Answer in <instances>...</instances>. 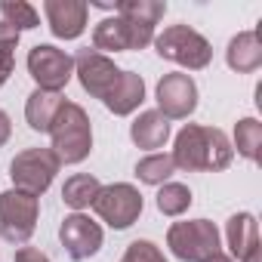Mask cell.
<instances>
[{"mask_svg":"<svg viewBox=\"0 0 262 262\" xmlns=\"http://www.w3.org/2000/svg\"><path fill=\"white\" fill-rule=\"evenodd\" d=\"M173 164L185 173H219L234 161V148L219 126L185 123L173 142Z\"/></svg>","mask_w":262,"mask_h":262,"instance_id":"1","label":"cell"},{"mask_svg":"<svg viewBox=\"0 0 262 262\" xmlns=\"http://www.w3.org/2000/svg\"><path fill=\"white\" fill-rule=\"evenodd\" d=\"M50 139H53V155L59 164H80L93 151V123L90 114L77 102H62L53 123H50Z\"/></svg>","mask_w":262,"mask_h":262,"instance_id":"2","label":"cell"},{"mask_svg":"<svg viewBox=\"0 0 262 262\" xmlns=\"http://www.w3.org/2000/svg\"><path fill=\"white\" fill-rule=\"evenodd\" d=\"M151 43H155V50H158L161 59L176 62V65H182L188 71H204L213 62L210 40L201 31L188 28V25H170V28H164L161 34H155Z\"/></svg>","mask_w":262,"mask_h":262,"instance_id":"3","label":"cell"},{"mask_svg":"<svg viewBox=\"0 0 262 262\" xmlns=\"http://www.w3.org/2000/svg\"><path fill=\"white\" fill-rule=\"evenodd\" d=\"M167 247L182 262H207L216 253H222V237H219V228L210 219H188V222H173L170 225Z\"/></svg>","mask_w":262,"mask_h":262,"instance_id":"4","label":"cell"},{"mask_svg":"<svg viewBox=\"0 0 262 262\" xmlns=\"http://www.w3.org/2000/svg\"><path fill=\"white\" fill-rule=\"evenodd\" d=\"M59 167H62V164H59V158L53 155V148H25V151H19V155L13 158V164H10L13 188L25 191V194H31V198H40V194L53 185Z\"/></svg>","mask_w":262,"mask_h":262,"instance_id":"5","label":"cell"},{"mask_svg":"<svg viewBox=\"0 0 262 262\" xmlns=\"http://www.w3.org/2000/svg\"><path fill=\"white\" fill-rule=\"evenodd\" d=\"M142 207H145V198L139 194L136 185H129V182L102 185L96 201H93V210L99 213V219L108 228H114V231H123V228L133 225L142 216Z\"/></svg>","mask_w":262,"mask_h":262,"instance_id":"6","label":"cell"},{"mask_svg":"<svg viewBox=\"0 0 262 262\" xmlns=\"http://www.w3.org/2000/svg\"><path fill=\"white\" fill-rule=\"evenodd\" d=\"M37 213H40V201L10 188L0 194V237L7 244H28V237L37 228Z\"/></svg>","mask_w":262,"mask_h":262,"instance_id":"7","label":"cell"},{"mask_svg":"<svg viewBox=\"0 0 262 262\" xmlns=\"http://www.w3.org/2000/svg\"><path fill=\"white\" fill-rule=\"evenodd\" d=\"M28 74L34 77L37 90L62 93L68 80L74 77V56H68L65 50L53 43H37L28 53Z\"/></svg>","mask_w":262,"mask_h":262,"instance_id":"8","label":"cell"},{"mask_svg":"<svg viewBox=\"0 0 262 262\" xmlns=\"http://www.w3.org/2000/svg\"><path fill=\"white\" fill-rule=\"evenodd\" d=\"M155 40V28L126 22L120 16H108L93 28V50L96 53H129V50H145Z\"/></svg>","mask_w":262,"mask_h":262,"instance_id":"9","label":"cell"},{"mask_svg":"<svg viewBox=\"0 0 262 262\" xmlns=\"http://www.w3.org/2000/svg\"><path fill=\"white\" fill-rule=\"evenodd\" d=\"M155 99H158V111L167 120H185L198 108V83L191 74H182V71L164 74L158 80Z\"/></svg>","mask_w":262,"mask_h":262,"instance_id":"10","label":"cell"},{"mask_svg":"<svg viewBox=\"0 0 262 262\" xmlns=\"http://www.w3.org/2000/svg\"><path fill=\"white\" fill-rule=\"evenodd\" d=\"M123 68L114 65V59L96 53V50H80L74 56V74L83 86V93H90L93 99H105L111 93V86L117 83Z\"/></svg>","mask_w":262,"mask_h":262,"instance_id":"11","label":"cell"},{"mask_svg":"<svg viewBox=\"0 0 262 262\" xmlns=\"http://www.w3.org/2000/svg\"><path fill=\"white\" fill-rule=\"evenodd\" d=\"M59 241H62L65 253L71 259L83 262V259H90L102 250V228L86 213H71L59 225Z\"/></svg>","mask_w":262,"mask_h":262,"instance_id":"12","label":"cell"},{"mask_svg":"<svg viewBox=\"0 0 262 262\" xmlns=\"http://www.w3.org/2000/svg\"><path fill=\"white\" fill-rule=\"evenodd\" d=\"M43 13H47V25H50L53 37H59V40H77L86 31L90 7L83 0H47Z\"/></svg>","mask_w":262,"mask_h":262,"instance_id":"13","label":"cell"},{"mask_svg":"<svg viewBox=\"0 0 262 262\" xmlns=\"http://www.w3.org/2000/svg\"><path fill=\"white\" fill-rule=\"evenodd\" d=\"M225 241H228L231 259H237V262H244V259L262 253L256 216H253V213H234V216L225 222Z\"/></svg>","mask_w":262,"mask_h":262,"instance_id":"14","label":"cell"},{"mask_svg":"<svg viewBox=\"0 0 262 262\" xmlns=\"http://www.w3.org/2000/svg\"><path fill=\"white\" fill-rule=\"evenodd\" d=\"M142 102H145V80H142V74H136V71H120L117 83H114L111 93L102 99V105H105L111 114H117V117L133 114Z\"/></svg>","mask_w":262,"mask_h":262,"instance_id":"15","label":"cell"},{"mask_svg":"<svg viewBox=\"0 0 262 262\" xmlns=\"http://www.w3.org/2000/svg\"><path fill=\"white\" fill-rule=\"evenodd\" d=\"M129 139H133L136 148H145V151H158L167 145L170 139V120L151 108V111H142L133 123H129Z\"/></svg>","mask_w":262,"mask_h":262,"instance_id":"16","label":"cell"},{"mask_svg":"<svg viewBox=\"0 0 262 262\" xmlns=\"http://www.w3.org/2000/svg\"><path fill=\"white\" fill-rule=\"evenodd\" d=\"M225 62L231 71L237 74H253L259 71L262 65V43H259V34L256 31H241L228 40V50H225Z\"/></svg>","mask_w":262,"mask_h":262,"instance_id":"17","label":"cell"},{"mask_svg":"<svg viewBox=\"0 0 262 262\" xmlns=\"http://www.w3.org/2000/svg\"><path fill=\"white\" fill-rule=\"evenodd\" d=\"M62 102L65 99L59 93L34 90L28 96V102H25V120H28V126L34 129V133H50V123H53V117H56V111H59Z\"/></svg>","mask_w":262,"mask_h":262,"instance_id":"18","label":"cell"},{"mask_svg":"<svg viewBox=\"0 0 262 262\" xmlns=\"http://www.w3.org/2000/svg\"><path fill=\"white\" fill-rule=\"evenodd\" d=\"M167 13L164 0H117L114 4V16L126 19V22H136L145 28H155Z\"/></svg>","mask_w":262,"mask_h":262,"instance_id":"19","label":"cell"},{"mask_svg":"<svg viewBox=\"0 0 262 262\" xmlns=\"http://www.w3.org/2000/svg\"><path fill=\"white\" fill-rule=\"evenodd\" d=\"M99 188H102V182H99L96 176H90V173H74V176L65 179V185H62V201H65L74 213H83L86 207H93Z\"/></svg>","mask_w":262,"mask_h":262,"instance_id":"20","label":"cell"},{"mask_svg":"<svg viewBox=\"0 0 262 262\" xmlns=\"http://www.w3.org/2000/svg\"><path fill=\"white\" fill-rule=\"evenodd\" d=\"M231 148H237V155L241 158H247V161H259V148H262V123L256 120V117H241L237 123H234V145Z\"/></svg>","mask_w":262,"mask_h":262,"instance_id":"21","label":"cell"},{"mask_svg":"<svg viewBox=\"0 0 262 262\" xmlns=\"http://www.w3.org/2000/svg\"><path fill=\"white\" fill-rule=\"evenodd\" d=\"M173 173H176V164H173V158L164 155V151H151V155H145V158L136 164V176H139V182H145V185H164V182H170Z\"/></svg>","mask_w":262,"mask_h":262,"instance_id":"22","label":"cell"},{"mask_svg":"<svg viewBox=\"0 0 262 262\" xmlns=\"http://www.w3.org/2000/svg\"><path fill=\"white\" fill-rule=\"evenodd\" d=\"M191 204H194V194L182 182H164L158 191V210L164 216H182V213H188Z\"/></svg>","mask_w":262,"mask_h":262,"instance_id":"23","label":"cell"},{"mask_svg":"<svg viewBox=\"0 0 262 262\" xmlns=\"http://www.w3.org/2000/svg\"><path fill=\"white\" fill-rule=\"evenodd\" d=\"M0 16H4V22L10 28H16L19 34L40 25V13L31 4H25V0H4V4H0Z\"/></svg>","mask_w":262,"mask_h":262,"instance_id":"24","label":"cell"},{"mask_svg":"<svg viewBox=\"0 0 262 262\" xmlns=\"http://www.w3.org/2000/svg\"><path fill=\"white\" fill-rule=\"evenodd\" d=\"M120 262H170L167 256H164V250L155 244V241H133L126 250H123V256H120Z\"/></svg>","mask_w":262,"mask_h":262,"instance_id":"25","label":"cell"},{"mask_svg":"<svg viewBox=\"0 0 262 262\" xmlns=\"http://www.w3.org/2000/svg\"><path fill=\"white\" fill-rule=\"evenodd\" d=\"M19 31L16 28H10L4 19H0V50H4V53H16V47H19Z\"/></svg>","mask_w":262,"mask_h":262,"instance_id":"26","label":"cell"},{"mask_svg":"<svg viewBox=\"0 0 262 262\" xmlns=\"http://www.w3.org/2000/svg\"><path fill=\"white\" fill-rule=\"evenodd\" d=\"M13 262H50V256L40 253L37 247H19L16 256H13Z\"/></svg>","mask_w":262,"mask_h":262,"instance_id":"27","label":"cell"},{"mask_svg":"<svg viewBox=\"0 0 262 262\" xmlns=\"http://www.w3.org/2000/svg\"><path fill=\"white\" fill-rule=\"evenodd\" d=\"M13 68H16V53H4V50H0V86L10 80Z\"/></svg>","mask_w":262,"mask_h":262,"instance_id":"28","label":"cell"},{"mask_svg":"<svg viewBox=\"0 0 262 262\" xmlns=\"http://www.w3.org/2000/svg\"><path fill=\"white\" fill-rule=\"evenodd\" d=\"M10 136H13V120H10V114L4 108H0V148L10 142Z\"/></svg>","mask_w":262,"mask_h":262,"instance_id":"29","label":"cell"},{"mask_svg":"<svg viewBox=\"0 0 262 262\" xmlns=\"http://www.w3.org/2000/svg\"><path fill=\"white\" fill-rule=\"evenodd\" d=\"M207 262H234V259H231V256H225V253H216V256H213V259H207Z\"/></svg>","mask_w":262,"mask_h":262,"instance_id":"30","label":"cell"}]
</instances>
